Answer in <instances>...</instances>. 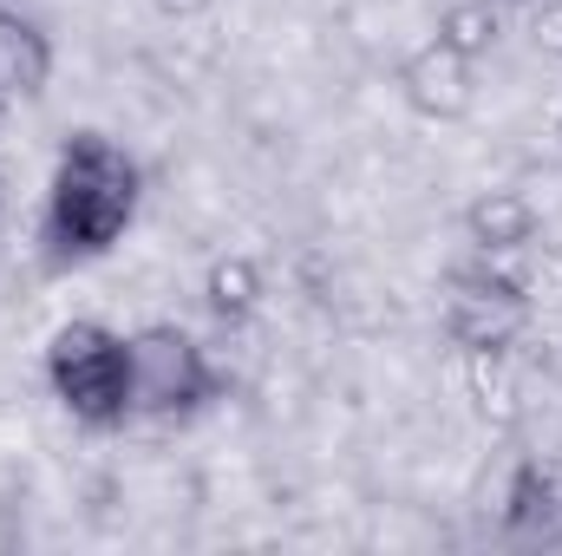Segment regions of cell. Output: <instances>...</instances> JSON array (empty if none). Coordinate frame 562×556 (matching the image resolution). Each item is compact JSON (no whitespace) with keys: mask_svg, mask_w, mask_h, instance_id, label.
Returning a JSON list of instances; mask_svg holds the SVG:
<instances>
[{"mask_svg":"<svg viewBox=\"0 0 562 556\" xmlns=\"http://www.w3.org/2000/svg\"><path fill=\"white\" fill-rule=\"evenodd\" d=\"M40 380L72 425L119 432V425H132V334H119L112 321H92V314L59 321L46 334Z\"/></svg>","mask_w":562,"mask_h":556,"instance_id":"cell-2","label":"cell"},{"mask_svg":"<svg viewBox=\"0 0 562 556\" xmlns=\"http://www.w3.org/2000/svg\"><path fill=\"white\" fill-rule=\"evenodd\" d=\"M537 236H543V210L517 184H484L464 203V243L471 249H524Z\"/></svg>","mask_w":562,"mask_h":556,"instance_id":"cell-9","label":"cell"},{"mask_svg":"<svg viewBox=\"0 0 562 556\" xmlns=\"http://www.w3.org/2000/svg\"><path fill=\"white\" fill-rule=\"evenodd\" d=\"M144 7H150L157 20H170V26H190V20H203L216 0H144Z\"/></svg>","mask_w":562,"mask_h":556,"instance_id":"cell-12","label":"cell"},{"mask_svg":"<svg viewBox=\"0 0 562 556\" xmlns=\"http://www.w3.org/2000/svg\"><path fill=\"white\" fill-rule=\"evenodd\" d=\"M393 86H400V105L425 125H458V119L477 112V59L451 53L445 40L413 46L393 73Z\"/></svg>","mask_w":562,"mask_h":556,"instance_id":"cell-5","label":"cell"},{"mask_svg":"<svg viewBox=\"0 0 562 556\" xmlns=\"http://www.w3.org/2000/svg\"><path fill=\"white\" fill-rule=\"evenodd\" d=\"M431 40H445L451 53H464V59H491L497 46H504V7L497 0H451L445 13H438V33Z\"/></svg>","mask_w":562,"mask_h":556,"instance_id":"cell-10","label":"cell"},{"mask_svg":"<svg viewBox=\"0 0 562 556\" xmlns=\"http://www.w3.org/2000/svg\"><path fill=\"white\" fill-rule=\"evenodd\" d=\"M464 360V400L491 438H510L530 419V380L517 374V354H458Z\"/></svg>","mask_w":562,"mask_h":556,"instance_id":"cell-7","label":"cell"},{"mask_svg":"<svg viewBox=\"0 0 562 556\" xmlns=\"http://www.w3.org/2000/svg\"><path fill=\"white\" fill-rule=\"evenodd\" d=\"M438 327L458 354H517L537 327V301H530V288H510L484 269H451L445 301H438Z\"/></svg>","mask_w":562,"mask_h":556,"instance_id":"cell-4","label":"cell"},{"mask_svg":"<svg viewBox=\"0 0 562 556\" xmlns=\"http://www.w3.org/2000/svg\"><path fill=\"white\" fill-rule=\"evenodd\" d=\"M216 400H229V374L190 327L150 321L132 334V419L183 425Z\"/></svg>","mask_w":562,"mask_h":556,"instance_id":"cell-3","label":"cell"},{"mask_svg":"<svg viewBox=\"0 0 562 556\" xmlns=\"http://www.w3.org/2000/svg\"><path fill=\"white\" fill-rule=\"evenodd\" d=\"M144 210V164L112 132H72L53 151L46 203H40V263L46 269H86L112 256Z\"/></svg>","mask_w":562,"mask_h":556,"instance_id":"cell-1","label":"cell"},{"mask_svg":"<svg viewBox=\"0 0 562 556\" xmlns=\"http://www.w3.org/2000/svg\"><path fill=\"white\" fill-rule=\"evenodd\" d=\"M497 7H504V13H510V7H530V0H497Z\"/></svg>","mask_w":562,"mask_h":556,"instance_id":"cell-13","label":"cell"},{"mask_svg":"<svg viewBox=\"0 0 562 556\" xmlns=\"http://www.w3.org/2000/svg\"><path fill=\"white\" fill-rule=\"evenodd\" d=\"M557 151H562V112H557Z\"/></svg>","mask_w":562,"mask_h":556,"instance_id":"cell-14","label":"cell"},{"mask_svg":"<svg viewBox=\"0 0 562 556\" xmlns=\"http://www.w3.org/2000/svg\"><path fill=\"white\" fill-rule=\"evenodd\" d=\"M196 294L216 314V327H256V314L269 308V263L249 256V249H216L203 263Z\"/></svg>","mask_w":562,"mask_h":556,"instance_id":"cell-8","label":"cell"},{"mask_svg":"<svg viewBox=\"0 0 562 556\" xmlns=\"http://www.w3.org/2000/svg\"><path fill=\"white\" fill-rule=\"evenodd\" d=\"M53 66H59L53 33H46L33 13H20V7L0 0V112L40 99V92L53 86Z\"/></svg>","mask_w":562,"mask_h":556,"instance_id":"cell-6","label":"cell"},{"mask_svg":"<svg viewBox=\"0 0 562 556\" xmlns=\"http://www.w3.org/2000/svg\"><path fill=\"white\" fill-rule=\"evenodd\" d=\"M530 46L543 59H562V0H530V20H524Z\"/></svg>","mask_w":562,"mask_h":556,"instance_id":"cell-11","label":"cell"}]
</instances>
